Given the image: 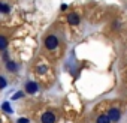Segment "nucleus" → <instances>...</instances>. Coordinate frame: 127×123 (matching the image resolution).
I'll return each mask as SVG.
<instances>
[{
    "label": "nucleus",
    "instance_id": "1",
    "mask_svg": "<svg viewBox=\"0 0 127 123\" xmlns=\"http://www.w3.org/2000/svg\"><path fill=\"white\" fill-rule=\"evenodd\" d=\"M45 47H46V50H55L57 47H58V39H57V36H54V35H49L46 39H45Z\"/></svg>",
    "mask_w": 127,
    "mask_h": 123
},
{
    "label": "nucleus",
    "instance_id": "2",
    "mask_svg": "<svg viewBox=\"0 0 127 123\" xmlns=\"http://www.w3.org/2000/svg\"><path fill=\"white\" fill-rule=\"evenodd\" d=\"M106 116L109 117V120H111V122H118V120H120L121 113H120V110H118V108H111V110L108 111V114H106Z\"/></svg>",
    "mask_w": 127,
    "mask_h": 123
},
{
    "label": "nucleus",
    "instance_id": "3",
    "mask_svg": "<svg viewBox=\"0 0 127 123\" xmlns=\"http://www.w3.org/2000/svg\"><path fill=\"white\" fill-rule=\"evenodd\" d=\"M40 120H42V123H55V116H54V113L46 111V113L42 114Z\"/></svg>",
    "mask_w": 127,
    "mask_h": 123
},
{
    "label": "nucleus",
    "instance_id": "4",
    "mask_svg": "<svg viewBox=\"0 0 127 123\" xmlns=\"http://www.w3.org/2000/svg\"><path fill=\"white\" fill-rule=\"evenodd\" d=\"M37 90H39V86H37V83H34V81H29V83L26 84V92H27V93L33 95V93H36Z\"/></svg>",
    "mask_w": 127,
    "mask_h": 123
},
{
    "label": "nucleus",
    "instance_id": "5",
    "mask_svg": "<svg viewBox=\"0 0 127 123\" xmlns=\"http://www.w3.org/2000/svg\"><path fill=\"white\" fill-rule=\"evenodd\" d=\"M67 21H69V24H72V26H78V24H79V17H78L76 14H69V15H67Z\"/></svg>",
    "mask_w": 127,
    "mask_h": 123
},
{
    "label": "nucleus",
    "instance_id": "6",
    "mask_svg": "<svg viewBox=\"0 0 127 123\" xmlns=\"http://www.w3.org/2000/svg\"><path fill=\"white\" fill-rule=\"evenodd\" d=\"M96 123H111V120H109V117L106 114H102V116L97 117V122Z\"/></svg>",
    "mask_w": 127,
    "mask_h": 123
},
{
    "label": "nucleus",
    "instance_id": "7",
    "mask_svg": "<svg viewBox=\"0 0 127 123\" xmlns=\"http://www.w3.org/2000/svg\"><path fill=\"white\" fill-rule=\"evenodd\" d=\"M6 47H8V39L0 35V50H5Z\"/></svg>",
    "mask_w": 127,
    "mask_h": 123
},
{
    "label": "nucleus",
    "instance_id": "8",
    "mask_svg": "<svg viewBox=\"0 0 127 123\" xmlns=\"http://www.w3.org/2000/svg\"><path fill=\"white\" fill-rule=\"evenodd\" d=\"M9 11H11V8L6 3H0V12L2 14H9Z\"/></svg>",
    "mask_w": 127,
    "mask_h": 123
},
{
    "label": "nucleus",
    "instance_id": "9",
    "mask_svg": "<svg viewBox=\"0 0 127 123\" xmlns=\"http://www.w3.org/2000/svg\"><path fill=\"white\" fill-rule=\"evenodd\" d=\"M6 68H8V71H9V72L17 71V65L14 63V62H8V63H6Z\"/></svg>",
    "mask_w": 127,
    "mask_h": 123
},
{
    "label": "nucleus",
    "instance_id": "10",
    "mask_svg": "<svg viewBox=\"0 0 127 123\" xmlns=\"http://www.w3.org/2000/svg\"><path fill=\"white\" fill-rule=\"evenodd\" d=\"M2 110H3V111H6L8 114H11V113H12V108H11L9 102H5V104H2Z\"/></svg>",
    "mask_w": 127,
    "mask_h": 123
},
{
    "label": "nucleus",
    "instance_id": "11",
    "mask_svg": "<svg viewBox=\"0 0 127 123\" xmlns=\"http://www.w3.org/2000/svg\"><path fill=\"white\" fill-rule=\"evenodd\" d=\"M6 84H8V83H6L5 77H3V75H0V89H5V87H6Z\"/></svg>",
    "mask_w": 127,
    "mask_h": 123
},
{
    "label": "nucleus",
    "instance_id": "12",
    "mask_svg": "<svg viewBox=\"0 0 127 123\" xmlns=\"http://www.w3.org/2000/svg\"><path fill=\"white\" fill-rule=\"evenodd\" d=\"M24 96V93L23 92H18V93H15L14 96H12V101H17V99H20V98H23Z\"/></svg>",
    "mask_w": 127,
    "mask_h": 123
},
{
    "label": "nucleus",
    "instance_id": "13",
    "mask_svg": "<svg viewBox=\"0 0 127 123\" xmlns=\"http://www.w3.org/2000/svg\"><path fill=\"white\" fill-rule=\"evenodd\" d=\"M17 123H29V119L27 117H21V119L17 120Z\"/></svg>",
    "mask_w": 127,
    "mask_h": 123
},
{
    "label": "nucleus",
    "instance_id": "14",
    "mask_svg": "<svg viewBox=\"0 0 127 123\" xmlns=\"http://www.w3.org/2000/svg\"><path fill=\"white\" fill-rule=\"evenodd\" d=\"M0 123H2V120H0Z\"/></svg>",
    "mask_w": 127,
    "mask_h": 123
}]
</instances>
